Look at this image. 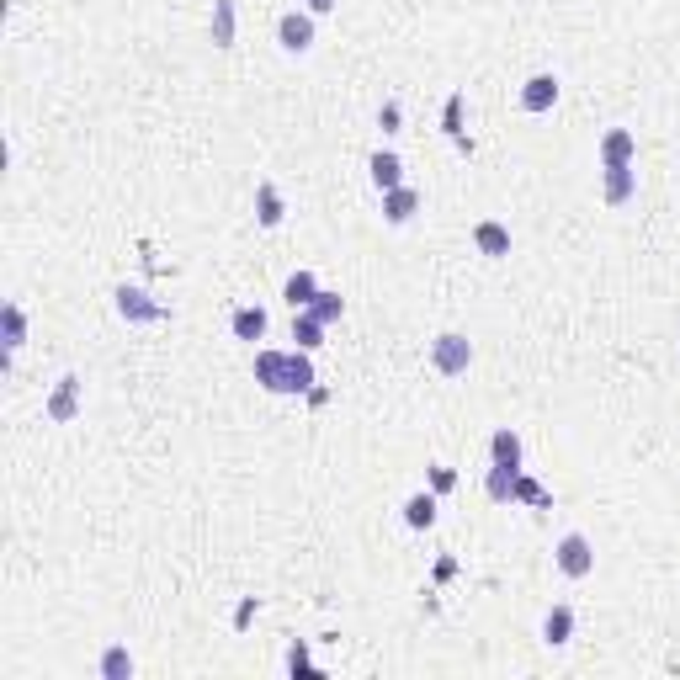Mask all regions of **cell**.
<instances>
[{
  "mask_svg": "<svg viewBox=\"0 0 680 680\" xmlns=\"http://www.w3.org/2000/svg\"><path fill=\"white\" fill-rule=\"evenodd\" d=\"M553 101H558V75H532L521 85V112L542 117V112H553Z\"/></svg>",
  "mask_w": 680,
  "mask_h": 680,
  "instance_id": "30bf717a",
  "label": "cell"
},
{
  "mask_svg": "<svg viewBox=\"0 0 680 680\" xmlns=\"http://www.w3.org/2000/svg\"><path fill=\"white\" fill-rule=\"evenodd\" d=\"M277 43H282V54H309L314 48V11H282L277 16Z\"/></svg>",
  "mask_w": 680,
  "mask_h": 680,
  "instance_id": "277c9868",
  "label": "cell"
},
{
  "mask_svg": "<svg viewBox=\"0 0 680 680\" xmlns=\"http://www.w3.org/2000/svg\"><path fill=\"white\" fill-rule=\"evenodd\" d=\"M234 27H240L234 0H213V48H234Z\"/></svg>",
  "mask_w": 680,
  "mask_h": 680,
  "instance_id": "ffe728a7",
  "label": "cell"
},
{
  "mask_svg": "<svg viewBox=\"0 0 680 680\" xmlns=\"http://www.w3.org/2000/svg\"><path fill=\"white\" fill-rule=\"evenodd\" d=\"M431 367L441 372V378H463V372L473 367V340L457 335V330L436 335V340H431Z\"/></svg>",
  "mask_w": 680,
  "mask_h": 680,
  "instance_id": "3957f363",
  "label": "cell"
},
{
  "mask_svg": "<svg viewBox=\"0 0 680 680\" xmlns=\"http://www.w3.org/2000/svg\"><path fill=\"white\" fill-rule=\"evenodd\" d=\"M574 638V606H548V617H542V643H548V649H564V643Z\"/></svg>",
  "mask_w": 680,
  "mask_h": 680,
  "instance_id": "5bb4252c",
  "label": "cell"
},
{
  "mask_svg": "<svg viewBox=\"0 0 680 680\" xmlns=\"http://www.w3.org/2000/svg\"><path fill=\"white\" fill-rule=\"evenodd\" d=\"M553 564L564 580H590L595 574V542L585 532H564L558 537V548H553Z\"/></svg>",
  "mask_w": 680,
  "mask_h": 680,
  "instance_id": "7a4b0ae2",
  "label": "cell"
},
{
  "mask_svg": "<svg viewBox=\"0 0 680 680\" xmlns=\"http://www.w3.org/2000/svg\"><path fill=\"white\" fill-rule=\"evenodd\" d=\"M309 314H314V319H325V325H335V319L346 314V298H340V293H330V287H319V293H314V303H309Z\"/></svg>",
  "mask_w": 680,
  "mask_h": 680,
  "instance_id": "484cf974",
  "label": "cell"
},
{
  "mask_svg": "<svg viewBox=\"0 0 680 680\" xmlns=\"http://www.w3.org/2000/svg\"><path fill=\"white\" fill-rule=\"evenodd\" d=\"M399 117H404L399 101H383V107H378V128H383V133H399Z\"/></svg>",
  "mask_w": 680,
  "mask_h": 680,
  "instance_id": "83f0119b",
  "label": "cell"
},
{
  "mask_svg": "<svg viewBox=\"0 0 680 680\" xmlns=\"http://www.w3.org/2000/svg\"><path fill=\"white\" fill-rule=\"evenodd\" d=\"M282 218H287V202L277 192V181H261V186H255V224H261V229H282Z\"/></svg>",
  "mask_w": 680,
  "mask_h": 680,
  "instance_id": "7c38bea8",
  "label": "cell"
},
{
  "mask_svg": "<svg viewBox=\"0 0 680 680\" xmlns=\"http://www.w3.org/2000/svg\"><path fill=\"white\" fill-rule=\"evenodd\" d=\"M404 526H415V532L436 526V495H431V489H420V495L404 500Z\"/></svg>",
  "mask_w": 680,
  "mask_h": 680,
  "instance_id": "44dd1931",
  "label": "cell"
},
{
  "mask_svg": "<svg viewBox=\"0 0 680 680\" xmlns=\"http://www.w3.org/2000/svg\"><path fill=\"white\" fill-rule=\"evenodd\" d=\"M516 473H521V468H495V463H489L484 495L495 500V505H510V495H516Z\"/></svg>",
  "mask_w": 680,
  "mask_h": 680,
  "instance_id": "603a6c76",
  "label": "cell"
},
{
  "mask_svg": "<svg viewBox=\"0 0 680 680\" xmlns=\"http://www.w3.org/2000/svg\"><path fill=\"white\" fill-rule=\"evenodd\" d=\"M229 330H234V340H245V346H255V340L266 335V309H255V303H245V309H234Z\"/></svg>",
  "mask_w": 680,
  "mask_h": 680,
  "instance_id": "ac0fdd59",
  "label": "cell"
},
{
  "mask_svg": "<svg viewBox=\"0 0 680 680\" xmlns=\"http://www.w3.org/2000/svg\"><path fill=\"white\" fill-rule=\"evenodd\" d=\"M287 670H314V659H309V649H303V643H293V649H287Z\"/></svg>",
  "mask_w": 680,
  "mask_h": 680,
  "instance_id": "f546056e",
  "label": "cell"
},
{
  "mask_svg": "<svg viewBox=\"0 0 680 680\" xmlns=\"http://www.w3.org/2000/svg\"><path fill=\"white\" fill-rule=\"evenodd\" d=\"M510 505H532V510H553V495H548V489H542L537 479H532V473H516V495H510Z\"/></svg>",
  "mask_w": 680,
  "mask_h": 680,
  "instance_id": "7402d4cb",
  "label": "cell"
},
{
  "mask_svg": "<svg viewBox=\"0 0 680 680\" xmlns=\"http://www.w3.org/2000/svg\"><path fill=\"white\" fill-rule=\"evenodd\" d=\"M255 611H261V601H255V595H245V601H240V611H234V627H240V633H245V627L255 622Z\"/></svg>",
  "mask_w": 680,
  "mask_h": 680,
  "instance_id": "f1b7e54d",
  "label": "cell"
},
{
  "mask_svg": "<svg viewBox=\"0 0 680 680\" xmlns=\"http://www.w3.org/2000/svg\"><path fill=\"white\" fill-rule=\"evenodd\" d=\"M452 484H457V473L447 463H431V495H447Z\"/></svg>",
  "mask_w": 680,
  "mask_h": 680,
  "instance_id": "4316f807",
  "label": "cell"
},
{
  "mask_svg": "<svg viewBox=\"0 0 680 680\" xmlns=\"http://www.w3.org/2000/svg\"><path fill=\"white\" fill-rule=\"evenodd\" d=\"M80 378H75V372H64V378L54 383V394H48V404H43V415L48 420H54V425H70L75 415H80Z\"/></svg>",
  "mask_w": 680,
  "mask_h": 680,
  "instance_id": "5b68a950",
  "label": "cell"
},
{
  "mask_svg": "<svg viewBox=\"0 0 680 680\" xmlns=\"http://www.w3.org/2000/svg\"><path fill=\"white\" fill-rule=\"evenodd\" d=\"M117 314L128 319V325H160L165 309L160 303H149L144 287H117Z\"/></svg>",
  "mask_w": 680,
  "mask_h": 680,
  "instance_id": "52a82bcc",
  "label": "cell"
},
{
  "mask_svg": "<svg viewBox=\"0 0 680 680\" xmlns=\"http://www.w3.org/2000/svg\"><path fill=\"white\" fill-rule=\"evenodd\" d=\"M489 463L495 468H521V436L510 431V425H500V431L489 436Z\"/></svg>",
  "mask_w": 680,
  "mask_h": 680,
  "instance_id": "e0dca14e",
  "label": "cell"
},
{
  "mask_svg": "<svg viewBox=\"0 0 680 680\" xmlns=\"http://www.w3.org/2000/svg\"><path fill=\"white\" fill-rule=\"evenodd\" d=\"M314 351H255V383L266 388V394H309V388L319 383L314 378Z\"/></svg>",
  "mask_w": 680,
  "mask_h": 680,
  "instance_id": "6da1fadb",
  "label": "cell"
},
{
  "mask_svg": "<svg viewBox=\"0 0 680 680\" xmlns=\"http://www.w3.org/2000/svg\"><path fill=\"white\" fill-rule=\"evenodd\" d=\"M325 319H314L309 309H293V340H298V346L303 351H319V346H325Z\"/></svg>",
  "mask_w": 680,
  "mask_h": 680,
  "instance_id": "d6986e66",
  "label": "cell"
},
{
  "mask_svg": "<svg viewBox=\"0 0 680 680\" xmlns=\"http://www.w3.org/2000/svg\"><path fill=\"white\" fill-rule=\"evenodd\" d=\"M633 160H638L633 128H606L601 133V165H633Z\"/></svg>",
  "mask_w": 680,
  "mask_h": 680,
  "instance_id": "8fae6325",
  "label": "cell"
},
{
  "mask_svg": "<svg viewBox=\"0 0 680 680\" xmlns=\"http://www.w3.org/2000/svg\"><path fill=\"white\" fill-rule=\"evenodd\" d=\"M314 293H319V277H314L309 266H298L293 277L282 282V298H287V309H309V303H314Z\"/></svg>",
  "mask_w": 680,
  "mask_h": 680,
  "instance_id": "9a60e30c",
  "label": "cell"
},
{
  "mask_svg": "<svg viewBox=\"0 0 680 680\" xmlns=\"http://www.w3.org/2000/svg\"><path fill=\"white\" fill-rule=\"evenodd\" d=\"M463 101H468L463 91H452V96H447V107H441V133H447L452 144H457V139H468V133H463Z\"/></svg>",
  "mask_w": 680,
  "mask_h": 680,
  "instance_id": "d4e9b609",
  "label": "cell"
},
{
  "mask_svg": "<svg viewBox=\"0 0 680 680\" xmlns=\"http://www.w3.org/2000/svg\"><path fill=\"white\" fill-rule=\"evenodd\" d=\"M101 680H133V654L123 649V643H112L107 654H101Z\"/></svg>",
  "mask_w": 680,
  "mask_h": 680,
  "instance_id": "cb8c5ba5",
  "label": "cell"
},
{
  "mask_svg": "<svg viewBox=\"0 0 680 680\" xmlns=\"http://www.w3.org/2000/svg\"><path fill=\"white\" fill-rule=\"evenodd\" d=\"M473 245H479L484 261H505L510 255V229L500 224V218H479V224H473Z\"/></svg>",
  "mask_w": 680,
  "mask_h": 680,
  "instance_id": "9c48e42d",
  "label": "cell"
},
{
  "mask_svg": "<svg viewBox=\"0 0 680 680\" xmlns=\"http://www.w3.org/2000/svg\"><path fill=\"white\" fill-rule=\"evenodd\" d=\"M303 11H314V16H330V11H335V0H303Z\"/></svg>",
  "mask_w": 680,
  "mask_h": 680,
  "instance_id": "4dcf8cb0",
  "label": "cell"
},
{
  "mask_svg": "<svg viewBox=\"0 0 680 680\" xmlns=\"http://www.w3.org/2000/svg\"><path fill=\"white\" fill-rule=\"evenodd\" d=\"M367 176L378 192H394V186H404V160L394 155V149H378V155L367 160Z\"/></svg>",
  "mask_w": 680,
  "mask_h": 680,
  "instance_id": "4fadbf2b",
  "label": "cell"
},
{
  "mask_svg": "<svg viewBox=\"0 0 680 680\" xmlns=\"http://www.w3.org/2000/svg\"><path fill=\"white\" fill-rule=\"evenodd\" d=\"M601 197L606 208H627L638 197V170L633 165H601Z\"/></svg>",
  "mask_w": 680,
  "mask_h": 680,
  "instance_id": "8992f818",
  "label": "cell"
},
{
  "mask_svg": "<svg viewBox=\"0 0 680 680\" xmlns=\"http://www.w3.org/2000/svg\"><path fill=\"white\" fill-rule=\"evenodd\" d=\"M22 340H27V309H22V303H6V309H0V346L16 356V351H22Z\"/></svg>",
  "mask_w": 680,
  "mask_h": 680,
  "instance_id": "2e32d148",
  "label": "cell"
},
{
  "mask_svg": "<svg viewBox=\"0 0 680 680\" xmlns=\"http://www.w3.org/2000/svg\"><path fill=\"white\" fill-rule=\"evenodd\" d=\"M420 192H415V186L410 181H404V186H394V192H383V224H394V229H404V224H410V218L420 213Z\"/></svg>",
  "mask_w": 680,
  "mask_h": 680,
  "instance_id": "ba28073f",
  "label": "cell"
}]
</instances>
